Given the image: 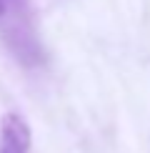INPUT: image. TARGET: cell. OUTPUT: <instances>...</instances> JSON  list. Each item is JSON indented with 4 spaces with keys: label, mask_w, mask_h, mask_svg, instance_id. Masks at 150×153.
Segmentation results:
<instances>
[{
    "label": "cell",
    "mask_w": 150,
    "mask_h": 153,
    "mask_svg": "<svg viewBox=\"0 0 150 153\" xmlns=\"http://www.w3.org/2000/svg\"><path fill=\"white\" fill-rule=\"evenodd\" d=\"M5 5H8V3H5V0H0V15L5 13Z\"/></svg>",
    "instance_id": "7a4b0ae2"
},
{
    "label": "cell",
    "mask_w": 150,
    "mask_h": 153,
    "mask_svg": "<svg viewBox=\"0 0 150 153\" xmlns=\"http://www.w3.org/2000/svg\"><path fill=\"white\" fill-rule=\"evenodd\" d=\"M30 126L18 113H5L0 120V153H28L30 151Z\"/></svg>",
    "instance_id": "6da1fadb"
}]
</instances>
